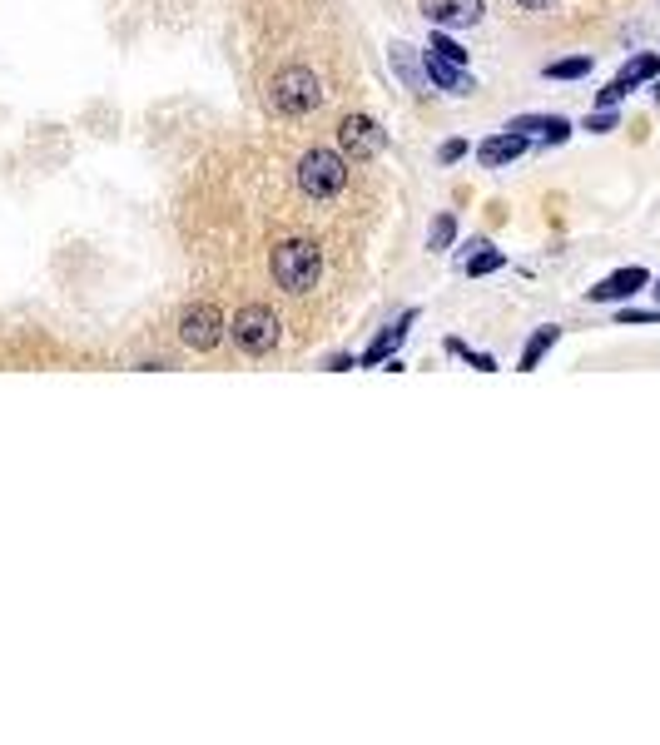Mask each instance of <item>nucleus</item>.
<instances>
[{
	"mask_svg": "<svg viewBox=\"0 0 660 745\" xmlns=\"http://www.w3.org/2000/svg\"><path fill=\"white\" fill-rule=\"evenodd\" d=\"M268 274H273V284L288 298L313 294L318 279H323V249H318L313 239H283V244H273V254H268Z\"/></svg>",
	"mask_w": 660,
	"mask_h": 745,
	"instance_id": "obj_1",
	"label": "nucleus"
},
{
	"mask_svg": "<svg viewBox=\"0 0 660 745\" xmlns=\"http://www.w3.org/2000/svg\"><path fill=\"white\" fill-rule=\"evenodd\" d=\"M293 179H298V194H303V199H313V204H333V199L348 189V154H338V149H318V145L303 149Z\"/></svg>",
	"mask_w": 660,
	"mask_h": 745,
	"instance_id": "obj_2",
	"label": "nucleus"
},
{
	"mask_svg": "<svg viewBox=\"0 0 660 745\" xmlns=\"http://www.w3.org/2000/svg\"><path fill=\"white\" fill-rule=\"evenodd\" d=\"M323 105V80L308 70V65H283L273 80H268V110L283 115V120H303Z\"/></svg>",
	"mask_w": 660,
	"mask_h": 745,
	"instance_id": "obj_3",
	"label": "nucleus"
},
{
	"mask_svg": "<svg viewBox=\"0 0 660 745\" xmlns=\"http://www.w3.org/2000/svg\"><path fill=\"white\" fill-rule=\"evenodd\" d=\"M278 313L268 308V303H244L239 313H234V323H229V333H234V343L249 353V358H264L278 348Z\"/></svg>",
	"mask_w": 660,
	"mask_h": 745,
	"instance_id": "obj_4",
	"label": "nucleus"
},
{
	"mask_svg": "<svg viewBox=\"0 0 660 745\" xmlns=\"http://www.w3.org/2000/svg\"><path fill=\"white\" fill-rule=\"evenodd\" d=\"M338 149L353 159V164H368L388 149V130L373 120V115H343L338 120Z\"/></svg>",
	"mask_w": 660,
	"mask_h": 745,
	"instance_id": "obj_5",
	"label": "nucleus"
},
{
	"mask_svg": "<svg viewBox=\"0 0 660 745\" xmlns=\"http://www.w3.org/2000/svg\"><path fill=\"white\" fill-rule=\"evenodd\" d=\"M224 313L214 308V303H194V308H184V318H179V343L184 348H194V353H209L219 338H224Z\"/></svg>",
	"mask_w": 660,
	"mask_h": 745,
	"instance_id": "obj_6",
	"label": "nucleus"
},
{
	"mask_svg": "<svg viewBox=\"0 0 660 745\" xmlns=\"http://www.w3.org/2000/svg\"><path fill=\"white\" fill-rule=\"evenodd\" d=\"M651 80H660V55H636V60H626V65H621V75H616L606 90H596V110L621 105L631 90H641V85H651Z\"/></svg>",
	"mask_w": 660,
	"mask_h": 745,
	"instance_id": "obj_7",
	"label": "nucleus"
},
{
	"mask_svg": "<svg viewBox=\"0 0 660 745\" xmlns=\"http://www.w3.org/2000/svg\"><path fill=\"white\" fill-rule=\"evenodd\" d=\"M422 15L442 30H467L487 15V5L482 0H422Z\"/></svg>",
	"mask_w": 660,
	"mask_h": 745,
	"instance_id": "obj_8",
	"label": "nucleus"
},
{
	"mask_svg": "<svg viewBox=\"0 0 660 745\" xmlns=\"http://www.w3.org/2000/svg\"><path fill=\"white\" fill-rule=\"evenodd\" d=\"M412 323H417V308H402V313H397V323H388V328H383V333L363 348V358H358V363H363V368H383L388 358H397V348H402V338H407V328H412Z\"/></svg>",
	"mask_w": 660,
	"mask_h": 745,
	"instance_id": "obj_9",
	"label": "nucleus"
},
{
	"mask_svg": "<svg viewBox=\"0 0 660 745\" xmlns=\"http://www.w3.org/2000/svg\"><path fill=\"white\" fill-rule=\"evenodd\" d=\"M646 284H651V274H646L641 264H626V269L606 274V279H601V284H596L586 298H591V303H626L631 294H641Z\"/></svg>",
	"mask_w": 660,
	"mask_h": 745,
	"instance_id": "obj_10",
	"label": "nucleus"
},
{
	"mask_svg": "<svg viewBox=\"0 0 660 745\" xmlns=\"http://www.w3.org/2000/svg\"><path fill=\"white\" fill-rule=\"evenodd\" d=\"M527 149H531V135H522V130H502V135H492V140L477 145V159H482L487 169H507V164H517Z\"/></svg>",
	"mask_w": 660,
	"mask_h": 745,
	"instance_id": "obj_11",
	"label": "nucleus"
},
{
	"mask_svg": "<svg viewBox=\"0 0 660 745\" xmlns=\"http://www.w3.org/2000/svg\"><path fill=\"white\" fill-rule=\"evenodd\" d=\"M422 70H427V80H432L437 90H447V95H472V90H477V80L467 75V65L437 60V55H427V50H422Z\"/></svg>",
	"mask_w": 660,
	"mask_h": 745,
	"instance_id": "obj_12",
	"label": "nucleus"
},
{
	"mask_svg": "<svg viewBox=\"0 0 660 745\" xmlns=\"http://www.w3.org/2000/svg\"><path fill=\"white\" fill-rule=\"evenodd\" d=\"M507 130L536 135V140H546V145H566V140H571V120H561V115H517Z\"/></svg>",
	"mask_w": 660,
	"mask_h": 745,
	"instance_id": "obj_13",
	"label": "nucleus"
},
{
	"mask_svg": "<svg viewBox=\"0 0 660 745\" xmlns=\"http://www.w3.org/2000/svg\"><path fill=\"white\" fill-rule=\"evenodd\" d=\"M556 338H561V328H556V323H546V328H536V333H531V338H527V348H522V363H517V368H522V373H531V368H541V358H546V353L556 348Z\"/></svg>",
	"mask_w": 660,
	"mask_h": 745,
	"instance_id": "obj_14",
	"label": "nucleus"
},
{
	"mask_svg": "<svg viewBox=\"0 0 660 745\" xmlns=\"http://www.w3.org/2000/svg\"><path fill=\"white\" fill-rule=\"evenodd\" d=\"M462 269H467V279H487V274L507 269V254H502V249H492V244H477V254H472Z\"/></svg>",
	"mask_w": 660,
	"mask_h": 745,
	"instance_id": "obj_15",
	"label": "nucleus"
},
{
	"mask_svg": "<svg viewBox=\"0 0 660 745\" xmlns=\"http://www.w3.org/2000/svg\"><path fill=\"white\" fill-rule=\"evenodd\" d=\"M388 60H393V70L402 75V85L407 90H422V70H417V55H412V45H402L393 40V50H388Z\"/></svg>",
	"mask_w": 660,
	"mask_h": 745,
	"instance_id": "obj_16",
	"label": "nucleus"
},
{
	"mask_svg": "<svg viewBox=\"0 0 660 745\" xmlns=\"http://www.w3.org/2000/svg\"><path fill=\"white\" fill-rule=\"evenodd\" d=\"M546 80H586L591 75V55H571V60H551L546 70H541Z\"/></svg>",
	"mask_w": 660,
	"mask_h": 745,
	"instance_id": "obj_17",
	"label": "nucleus"
},
{
	"mask_svg": "<svg viewBox=\"0 0 660 745\" xmlns=\"http://www.w3.org/2000/svg\"><path fill=\"white\" fill-rule=\"evenodd\" d=\"M447 353H452V358H462V363H467V368H477V373H497V358H492V353H472L462 338H447Z\"/></svg>",
	"mask_w": 660,
	"mask_h": 745,
	"instance_id": "obj_18",
	"label": "nucleus"
},
{
	"mask_svg": "<svg viewBox=\"0 0 660 745\" xmlns=\"http://www.w3.org/2000/svg\"><path fill=\"white\" fill-rule=\"evenodd\" d=\"M452 239H457V219L452 214H437L432 229H427V249H452Z\"/></svg>",
	"mask_w": 660,
	"mask_h": 745,
	"instance_id": "obj_19",
	"label": "nucleus"
},
{
	"mask_svg": "<svg viewBox=\"0 0 660 745\" xmlns=\"http://www.w3.org/2000/svg\"><path fill=\"white\" fill-rule=\"evenodd\" d=\"M621 125V115H616V105H606V110H596V115H586V130L591 135H611Z\"/></svg>",
	"mask_w": 660,
	"mask_h": 745,
	"instance_id": "obj_20",
	"label": "nucleus"
},
{
	"mask_svg": "<svg viewBox=\"0 0 660 745\" xmlns=\"http://www.w3.org/2000/svg\"><path fill=\"white\" fill-rule=\"evenodd\" d=\"M660 313L656 308H621V313H616V323H656Z\"/></svg>",
	"mask_w": 660,
	"mask_h": 745,
	"instance_id": "obj_21",
	"label": "nucleus"
},
{
	"mask_svg": "<svg viewBox=\"0 0 660 745\" xmlns=\"http://www.w3.org/2000/svg\"><path fill=\"white\" fill-rule=\"evenodd\" d=\"M457 159H467V140H447L442 145V164H457Z\"/></svg>",
	"mask_w": 660,
	"mask_h": 745,
	"instance_id": "obj_22",
	"label": "nucleus"
},
{
	"mask_svg": "<svg viewBox=\"0 0 660 745\" xmlns=\"http://www.w3.org/2000/svg\"><path fill=\"white\" fill-rule=\"evenodd\" d=\"M348 368H358V358H348V353H333L328 358V373H348Z\"/></svg>",
	"mask_w": 660,
	"mask_h": 745,
	"instance_id": "obj_23",
	"label": "nucleus"
},
{
	"mask_svg": "<svg viewBox=\"0 0 660 745\" xmlns=\"http://www.w3.org/2000/svg\"><path fill=\"white\" fill-rule=\"evenodd\" d=\"M517 5H522V10H551L556 0H517Z\"/></svg>",
	"mask_w": 660,
	"mask_h": 745,
	"instance_id": "obj_24",
	"label": "nucleus"
},
{
	"mask_svg": "<svg viewBox=\"0 0 660 745\" xmlns=\"http://www.w3.org/2000/svg\"><path fill=\"white\" fill-rule=\"evenodd\" d=\"M656 100H660V80H656Z\"/></svg>",
	"mask_w": 660,
	"mask_h": 745,
	"instance_id": "obj_25",
	"label": "nucleus"
},
{
	"mask_svg": "<svg viewBox=\"0 0 660 745\" xmlns=\"http://www.w3.org/2000/svg\"><path fill=\"white\" fill-rule=\"evenodd\" d=\"M656 298H660V279H656Z\"/></svg>",
	"mask_w": 660,
	"mask_h": 745,
	"instance_id": "obj_26",
	"label": "nucleus"
}]
</instances>
